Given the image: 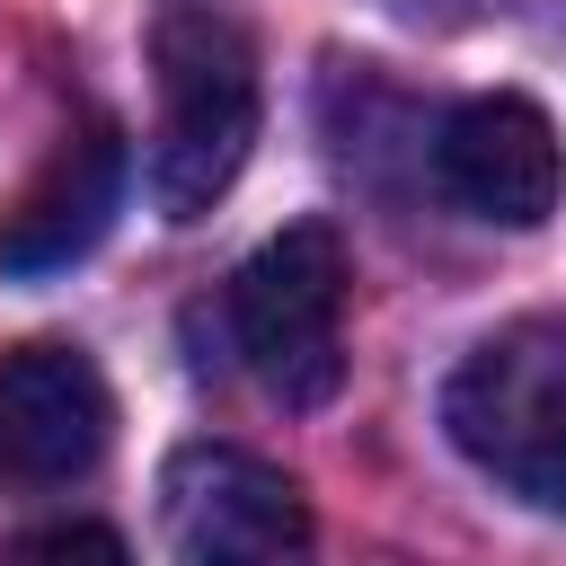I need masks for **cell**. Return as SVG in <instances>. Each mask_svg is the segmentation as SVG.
I'll return each mask as SVG.
<instances>
[{
	"mask_svg": "<svg viewBox=\"0 0 566 566\" xmlns=\"http://www.w3.org/2000/svg\"><path fill=\"white\" fill-rule=\"evenodd\" d=\"M150 80H159V115H150V203L168 221H203L230 177L248 168L256 142V44L239 18L186 0L150 27Z\"/></svg>",
	"mask_w": 566,
	"mask_h": 566,
	"instance_id": "6da1fadb",
	"label": "cell"
},
{
	"mask_svg": "<svg viewBox=\"0 0 566 566\" xmlns=\"http://www.w3.org/2000/svg\"><path fill=\"white\" fill-rule=\"evenodd\" d=\"M442 424L504 495L566 513V310H531L478 336L442 389Z\"/></svg>",
	"mask_w": 566,
	"mask_h": 566,
	"instance_id": "7a4b0ae2",
	"label": "cell"
},
{
	"mask_svg": "<svg viewBox=\"0 0 566 566\" xmlns=\"http://www.w3.org/2000/svg\"><path fill=\"white\" fill-rule=\"evenodd\" d=\"M230 345L256 371L265 398L283 407H327L345 389V239L327 221L274 230L239 274H230Z\"/></svg>",
	"mask_w": 566,
	"mask_h": 566,
	"instance_id": "3957f363",
	"label": "cell"
},
{
	"mask_svg": "<svg viewBox=\"0 0 566 566\" xmlns=\"http://www.w3.org/2000/svg\"><path fill=\"white\" fill-rule=\"evenodd\" d=\"M159 522H168V548L195 557V566H274V557L310 548L301 486L274 460L239 451V442H186V451H168V469H159Z\"/></svg>",
	"mask_w": 566,
	"mask_h": 566,
	"instance_id": "277c9868",
	"label": "cell"
},
{
	"mask_svg": "<svg viewBox=\"0 0 566 566\" xmlns=\"http://www.w3.org/2000/svg\"><path fill=\"white\" fill-rule=\"evenodd\" d=\"M115 442V389L80 345H9L0 354V486L62 495Z\"/></svg>",
	"mask_w": 566,
	"mask_h": 566,
	"instance_id": "5b68a950",
	"label": "cell"
},
{
	"mask_svg": "<svg viewBox=\"0 0 566 566\" xmlns=\"http://www.w3.org/2000/svg\"><path fill=\"white\" fill-rule=\"evenodd\" d=\"M433 177L460 212L495 221V230H539L566 195V150H557V124L495 88V97H460L433 133Z\"/></svg>",
	"mask_w": 566,
	"mask_h": 566,
	"instance_id": "8992f818",
	"label": "cell"
},
{
	"mask_svg": "<svg viewBox=\"0 0 566 566\" xmlns=\"http://www.w3.org/2000/svg\"><path fill=\"white\" fill-rule=\"evenodd\" d=\"M115 203H124V133L106 115H80L44 150V168L18 186V203L0 212V274L44 283V274L80 265L106 239Z\"/></svg>",
	"mask_w": 566,
	"mask_h": 566,
	"instance_id": "52a82bcc",
	"label": "cell"
},
{
	"mask_svg": "<svg viewBox=\"0 0 566 566\" xmlns=\"http://www.w3.org/2000/svg\"><path fill=\"white\" fill-rule=\"evenodd\" d=\"M9 548H18V557H71V548H88V557H124V539H115V531H97V522H53V531H18Z\"/></svg>",
	"mask_w": 566,
	"mask_h": 566,
	"instance_id": "ba28073f",
	"label": "cell"
},
{
	"mask_svg": "<svg viewBox=\"0 0 566 566\" xmlns=\"http://www.w3.org/2000/svg\"><path fill=\"white\" fill-rule=\"evenodd\" d=\"M389 18H407V27H478V18H495V9H513V0H380Z\"/></svg>",
	"mask_w": 566,
	"mask_h": 566,
	"instance_id": "9c48e42d",
	"label": "cell"
}]
</instances>
